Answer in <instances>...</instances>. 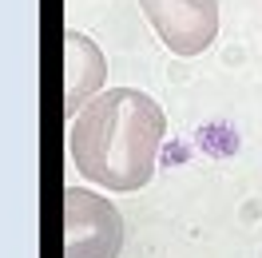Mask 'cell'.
<instances>
[{
    "mask_svg": "<svg viewBox=\"0 0 262 258\" xmlns=\"http://www.w3.org/2000/svg\"><path fill=\"white\" fill-rule=\"evenodd\" d=\"M167 135L163 107L139 88H112L92 96L68 127L72 163L88 183L103 191H143L155 175Z\"/></svg>",
    "mask_w": 262,
    "mask_h": 258,
    "instance_id": "obj_1",
    "label": "cell"
},
{
    "mask_svg": "<svg viewBox=\"0 0 262 258\" xmlns=\"http://www.w3.org/2000/svg\"><path fill=\"white\" fill-rule=\"evenodd\" d=\"M123 214L112 199L83 187L64 191V258H119Z\"/></svg>",
    "mask_w": 262,
    "mask_h": 258,
    "instance_id": "obj_2",
    "label": "cell"
},
{
    "mask_svg": "<svg viewBox=\"0 0 262 258\" xmlns=\"http://www.w3.org/2000/svg\"><path fill=\"white\" fill-rule=\"evenodd\" d=\"M139 8L175 56H199L219 36V0H139Z\"/></svg>",
    "mask_w": 262,
    "mask_h": 258,
    "instance_id": "obj_3",
    "label": "cell"
},
{
    "mask_svg": "<svg viewBox=\"0 0 262 258\" xmlns=\"http://www.w3.org/2000/svg\"><path fill=\"white\" fill-rule=\"evenodd\" d=\"M103 76H107L103 52L83 32L68 28L64 32V112H68V119L83 107V99H92L99 92Z\"/></svg>",
    "mask_w": 262,
    "mask_h": 258,
    "instance_id": "obj_4",
    "label": "cell"
}]
</instances>
